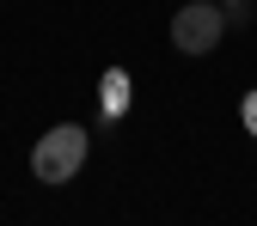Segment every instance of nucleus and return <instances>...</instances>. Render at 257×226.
<instances>
[{"instance_id":"nucleus-1","label":"nucleus","mask_w":257,"mask_h":226,"mask_svg":"<svg viewBox=\"0 0 257 226\" xmlns=\"http://www.w3.org/2000/svg\"><path fill=\"white\" fill-rule=\"evenodd\" d=\"M86 128L80 122H55L49 135L31 147V177L37 183H68V177H80V165H86Z\"/></svg>"},{"instance_id":"nucleus-2","label":"nucleus","mask_w":257,"mask_h":226,"mask_svg":"<svg viewBox=\"0 0 257 226\" xmlns=\"http://www.w3.org/2000/svg\"><path fill=\"white\" fill-rule=\"evenodd\" d=\"M220 37H227L220 0H184V7L172 13V43H178V55H208Z\"/></svg>"},{"instance_id":"nucleus-3","label":"nucleus","mask_w":257,"mask_h":226,"mask_svg":"<svg viewBox=\"0 0 257 226\" xmlns=\"http://www.w3.org/2000/svg\"><path fill=\"white\" fill-rule=\"evenodd\" d=\"M98 86H104V116H122V110H128V74H122V68H110Z\"/></svg>"},{"instance_id":"nucleus-4","label":"nucleus","mask_w":257,"mask_h":226,"mask_svg":"<svg viewBox=\"0 0 257 226\" xmlns=\"http://www.w3.org/2000/svg\"><path fill=\"white\" fill-rule=\"evenodd\" d=\"M227 25H251V0H227Z\"/></svg>"},{"instance_id":"nucleus-5","label":"nucleus","mask_w":257,"mask_h":226,"mask_svg":"<svg viewBox=\"0 0 257 226\" xmlns=\"http://www.w3.org/2000/svg\"><path fill=\"white\" fill-rule=\"evenodd\" d=\"M239 116H245V128H251V141H257V92H245V104H239Z\"/></svg>"}]
</instances>
